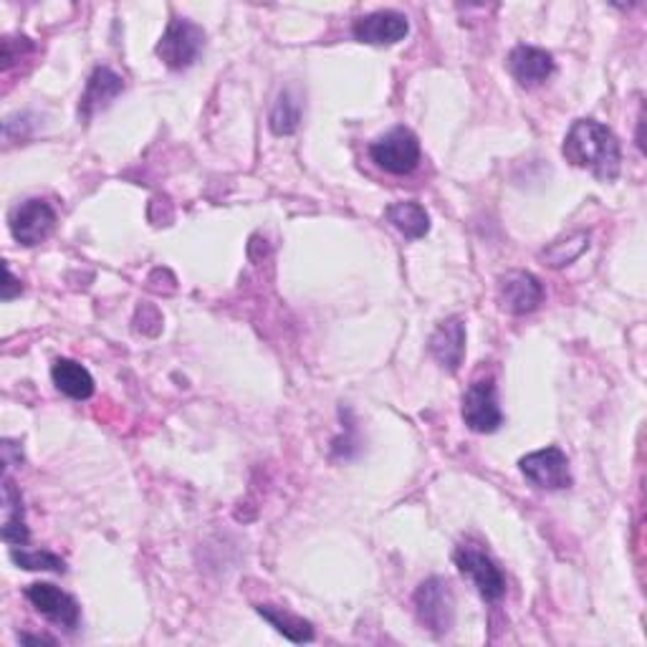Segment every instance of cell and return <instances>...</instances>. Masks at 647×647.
I'll use <instances>...</instances> for the list:
<instances>
[{"label":"cell","mask_w":647,"mask_h":647,"mask_svg":"<svg viewBox=\"0 0 647 647\" xmlns=\"http://www.w3.org/2000/svg\"><path fill=\"white\" fill-rule=\"evenodd\" d=\"M452 559H456L460 575L474 581L478 595L486 603H498L506 595L504 571L498 569V564L478 544H460L456 554H452Z\"/></svg>","instance_id":"cell-5"},{"label":"cell","mask_w":647,"mask_h":647,"mask_svg":"<svg viewBox=\"0 0 647 647\" xmlns=\"http://www.w3.org/2000/svg\"><path fill=\"white\" fill-rule=\"evenodd\" d=\"M29 526H26L23 498L18 491L11 476H3V541L13 544V547H23L29 541Z\"/></svg>","instance_id":"cell-15"},{"label":"cell","mask_w":647,"mask_h":647,"mask_svg":"<svg viewBox=\"0 0 647 647\" xmlns=\"http://www.w3.org/2000/svg\"><path fill=\"white\" fill-rule=\"evenodd\" d=\"M51 380L71 400H89L94 395V377L73 359H57L51 367Z\"/></svg>","instance_id":"cell-16"},{"label":"cell","mask_w":647,"mask_h":647,"mask_svg":"<svg viewBox=\"0 0 647 647\" xmlns=\"http://www.w3.org/2000/svg\"><path fill=\"white\" fill-rule=\"evenodd\" d=\"M8 228H11L18 243L33 248L53 233V228H57V210L41 198H31L11 210Z\"/></svg>","instance_id":"cell-7"},{"label":"cell","mask_w":647,"mask_h":647,"mask_svg":"<svg viewBox=\"0 0 647 647\" xmlns=\"http://www.w3.org/2000/svg\"><path fill=\"white\" fill-rule=\"evenodd\" d=\"M589 248V236L587 233H569L567 238L554 240L549 248L541 251V261L551 268H564L569 263H575L577 258Z\"/></svg>","instance_id":"cell-20"},{"label":"cell","mask_w":647,"mask_h":647,"mask_svg":"<svg viewBox=\"0 0 647 647\" xmlns=\"http://www.w3.org/2000/svg\"><path fill=\"white\" fill-rule=\"evenodd\" d=\"M256 613L261 615L268 625L273 627L276 633L283 635L286 640H291L296 645L311 643L313 640V625L309 619H303L299 615L289 613L286 607H276V605H258Z\"/></svg>","instance_id":"cell-17"},{"label":"cell","mask_w":647,"mask_h":647,"mask_svg":"<svg viewBox=\"0 0 647 647\" xmlns=\"http://www.w3.org/2000/svg\"><path fill=\"white\" fill-rule=\"evenodd\" d=\"M428 349L436 362L448 369V372H458L466 357V324L460 317H450L438 324V329L430 335Z\"/></svg>","instance_id":"cell-12"},{"label":"cell","mask_w":647,"mask_h":647,"mask_svg":"<svg viewBox=\"0 0 647 647\" xmlns=\"http://www.w3.org/2000/svg\"><path fill=\"white\" fill-rule=\"evenodd\" d=\"M21 291H23V286L16 281L11 266H6V283H3V293H0L3 296V301H13Z\"/></svg>","instance_id":"cell-22"},{"label":"cell","mask_w":647,"mask_h":647,"mask_svg":"<svg viewBox=\"0 0 647 647\" xmlns=\"http://www.w3.org/2000/svg\"><path fill=\"white\" fill-rule=\"evenodd\" d=\"M420 140L408 127H395L369 145L377 168L390 175H410L420 165Z\"/></svg>","instance_id":"cell-3"},{"label":"cell","mask_w":647,"mask_h":647,"mask_svg":"<svg viewBox=\"0 0 647 647\" xmlns=\"http://www.w3.org/2000/svg\"><path fill=\"white\" fill-rule=\"evenodd\" d=\"M506 67L521 87L531 89V87L544 84V81L551 77L554 57L549 51L536 49V46H516V49L508 53Z\"/></svg>","instance_id":"cell-13"},{"label":"cell","mask_w":647,"mask_h":647,"mask_svg":"<svg viewBox=\"0 0 647 647\" xmlns=\"http://www.w3.org/2000/svg\"><path fill=\"white\" fill-rule=\"evenodd\" d=\"M202 46H206V31L198 23L188 21V18H172L155 53L168 69L185 71L198 61Z\"/></svg>","instance_id":"cell-2"},{"label":"cell","mask_w":647,"mask_h":647,"mask_svg":"<svg viewBox=\"0 0 647 647\" xmlns=\"http://www.w3.org/2000/svg\"><path fill=\"white\" fill-rule=\"evenodd\" d=\"M26 599L33 605L36 613L51 619V623L67 627L69 633L77 630L81 623V609L77 599L57 585H49V581H36V585H31L26 589Z\"/></svg>","instance_id":"cell-9"},{"label":"cell","mask_w":647,"mask_h":647,"mask_svg":"<svg viewBox=\"0 0 647 647\" xmlns=\"http://www.w3.org/2000/svg\"><path fill=\"white\" fill-rule=\"evenodd\" d=\"M519 468L529 484L544 488V491H564V488L571 486L569 458L557 446L529 452L519 460Z\"/></svg>","instance_id":"cell-6"},{"label":"cell","mask_w":647,"mask_h":647,"mask_svg":"<svg viewBox=\"0 0 647 647\" xmlns=\"http://www.w3.org/2000/svg\"><path fill=\"white\" fill-rule=\"evenodd\" d=\"M498 301L508 313L524 317L541 307L544 286L529 271H508L498 279Z\"/></svg>","instance_id":"cell-10"},{"label":"cell","mask_w":647,"mask_h":647,"mask_svg":"<svg viewBox=\"0 0 647 647\" xmlns=\"http://www.w3.org/2000/svg\"><path fill=\"white\" fill-rule=\"evenodd\" d=\"M21 460H23V452L21 450L16 452V442L13 440H3V464L11 468L13 464L21 466Z\"/></svg>","instance_id":"cell-23"},{"label":"cell","mask_w":647,"mask_h":647,"mask_svg":"<svg viewBox=\"0 0 647 647\" xmlns=\"http://www.w3.org/2000/svg\"><path fill=\"white\" fill-rule=\"evenodd\" d=\"M18 640H21L23 645H57L53 637H43V635H21Z\"/></svg>","instance_id":"cell-24"},{"label":"cell","mask_w":647,"mask_h":647,"mask_svg":"<svg viewBox=\"0 0 647 647\" xmlns=\"http://www.w3.org/2000/svg\"><path fill=\"white\" fill-rule=\"evenodd\" d=\"M352 33L357 41L369 46H392L400 43L405 36L410 33L408 16L400 11H377L357 18L352 26Z\"/></svg>","instance_id":"cell-11"},{"label":"cell","mask_w":647,"mask_h":647,"mask_svg":"<svg viewBox=\"0 0 647 647\" xmlns=\"http://www.w3.org/2000/svg\"><path fill=\"white\" fill-rule=\"evenodd\" d=\"M412 603L420 625L428 627L432 635L450 633L452 623H456V597H452L450 585L446 579L440 577L425 579L422 585L415 589Z\"/></svg>","instance_id":"cell-4"},{"label":"cell","mask_w":647,"mask_h":647,"mask_svg":"<svg viewBox=\"0 0 647 647\" xmlns=\"http://www.w3.org/2000/svg\"><path fill=\"white\" fill-rule=\"evenodd\" d=\"M387 223L392 228L400 230L405 238H425L430 230V216L428 210H425L420 202L415 200H400V202H392L390 208H387Z\"/></svg>","instance_id":"cell-18"},{"label":"cell","mask_w":647,"mask_h":647,"mask_svg":"<svg viewBox=\"0 0 647 647\" xmlns=\"http://www.w3.org/2000/svg\"><path fill=\"white\" fill-rule=\"evenodd\" d=\"M561 152L567 162L579 170H587L597 180L613 182L623 165V150L613 129L595 122V119H577L564 137Z\"/></svg>","instance_id":"cell-1"},{"label":"cell","mask_w":647,"mask_h":647,"mask_svg":"<svg viewBox=\"0 0 647 647\" xmlns=\"http://www.w3.org/2000/svg\"><path fill=\"white\" fill-rule=\"evenodd\" d=\"M464 422L480 436H491L504 425V412L496 397V385L488 380H476L464 395Z\"/></svg>","instance_id":"cell-8"},{"label":"cell","mask_w":647,"mask_h":647,"mask_svg":"<svg viewBox=\"0 0 647 647\" xmlns=\"http://www.w3.org/2000/svg\"><path fill=\"white\" fill-rule=\"evenodd\" d=\"M125 91V79L109 67H99L87 81L84 94L79 101V119H91L101 109H107Z\"/></svg>","instance_id":"cell-14"},{"label":"cell","mask_w":647,"mask_h":647,"mask_svg":"<svg viewBox=\"0 0 647 647\" xmlns=\"http://www.w3.org/2000/svg\"><path fill=\"white\" fill-rule=\"evenodd\" d=\"M11 559L13 564H18V567L29 569V571H57V575H63V571H67V561L53 551L11 549Z\"/></svg>","instance_id":"cell-21"},{"label":"cell","mask_w":647,"mask_h":647,"mask_svg":"<svg viewBox=\"0 0 647 647\" xmlns=\"http://www.w3.org/2000/svg\"><path fill=\"white\" fill-rule=\"evenodd\" d=\"M301 115H303V101L296 87L283 89L276 104L271 109V117H268V127L276 137H289L301 125Z\"/></svg>","instance_id":"cell-19"}]
</instances>
